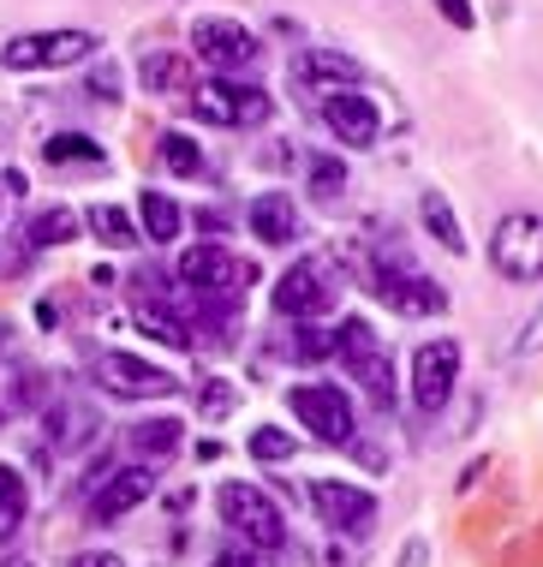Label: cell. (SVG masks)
I'll list each match as a JSON object with an SVG mask.
<instances>
[{
    "mask_svg": "<svg viewBox=\"0 0 543 567\" xmlns=\"http://www.w3.org/2000/svg\"><path fill=\"white\" fill-rule=\"evenodd\" d=\"M377 299L388 305V311H407V317H437L448 311V293L437 281H424L418 269L407 264H382L377 269Z\"/></svg>",
    "mask_w": 543,
    "mask_h": 567,
    "instance_id": "7c38bea8",
    "label": "cell"
},
{
    "mask_svg": "<svg viewBox=\"0 0 543 567\" xmlns=\"http://www.w3.org/2000/svg\"><path fill=\"white\" fill-rule=\"evenodd\" d=\"M215 508L233 532H239L252 549H287V514L275 508L269 496H263L257 484H222V496H215Z\"/></svg>",
    "mask_w": 543,
    "mask_h": 567,
    "instance_id": "5b68a950",
    "label": "cell"
},
{
    "mask_svg": "<svg viewBox=\"0 0 543 567\" xmlns=\"http://www.w3.org/2000/svg\"><path fill=\"white\" fill-rule=\"evenodd\" d=\"M310 508H317L322 526H335V532H370V519H377V496L359 489V484L317 478V484H310Z\"/></svg>",
    "mask_w": 543,
    "mask_h": 567,
    "instance_id": "4fadbf2b",
    "label": "cell"
},
{
    "mask_svg": "<svg viewBox=\"0 0 543 567\" xmlns=\"http://www.w3.org/2000/svg\"><path fill=\"white\" fill-rule=\"evenodd\" d=\"M66 239H78V216H72L66 204L42 209V216L30 221V245H66Z\"/></svg>",
    "mask_w": 543,
    "mask_h": 567,
    "instance_id": "4316f807",
    "label": "cell"
},
{
    "mask_svg": "<svg viewBox=\"0 0 543 567\" xmlns=\"http://www.w3.org/2000/svg\"><path fill=\"white\" fill-rule=\"evenodd\" d=\"M102 42L90 30H30V37H12L0 49V66L7 72H54V66H78L90 60Z\"/></svg>",
    "mask_w": 543,
    "mask_h": 567,
    "instance_id": "277c9868",
    "label": "cell"
},
{
    "mask_svg": "<svg viewBox=\"0 0 543 567\" xmlns=\"http://www.w3.org/2000/svg\"><path fill=\"white\" fill-rule=\"evenodd\" d=\"M192 109H197V120H209V126H263L275 102L263 84L209 79V84H192Z\"/></svg>",
    "mask_w": 543,
    "mask_h": 567,
    "instance_id": "8992f818",
    "label": "cell"
},
{
    "mask_svg": "<svg viewBox=\"0 0 543 567\" xmlns=\"http://www.w3.org/2000/svg\"><path fill=\"white\" fill-rule=\"evenodd\" d=\"M96 382L120 401H155V394H174L180 382L150 359H132V352H102L96 359Z\"/></svg>",
    "mask_w": 543,
    "mask_h": 567,
    "instance_id": "9c48e42d",
    "label": "cell"
},
{
    "mask_svg": "<svg viewBox=\"0 0 543 567\" xmlns=\"http://www.w3.org/2000/svg\"><path fill=\"white\" fill-rule=\"evenodd\" d=\"M287 406H293V419H299L317 442H329V449L359 436V412L340 394V382H299V389H287Z\"/></svg>",
    "mask_w": 543,
    "mask_h": 567,
    "instance_id": "7a4b0ae2",
    "label": "cell"
},
{
    "mask_svg": "<svg viewBox=\"0 0 543 567\" xmlns=\"http://www.w3.org/2000/svg\"><path fill=\"white\" fill-rule=\"evenodd\" d=\"M335 293H329V269L317 264V257H299L281 281H275V311L281 317H317L329 311Z\"/></svg>",
    "mask_w": 543,
    "mask_h": 567,
    "instance_id": "5bb4252c",
    "label": "cell"
},
{
    "mask_svg": "<svg viewBox=\"0 0 543 567\" xmlns=\"http://www.w3.org/2000/svg\"><path fill=\"white\" fill-rule=\"evenodd\" d=\"M209 567H252V556H245V549H222V556H215Z\"/></svg>",
    "mask_w": 543,
    "mask_h": 567,
    "instance_id": "f35d334b",
    "label": "cell"
},
{
    "mask_svg": "<svg viewBox=\"0 0 543 567\" xmlns=\"http://www.w3.org/2000/svg\"><path fill=\"white\" fill-rule=\"evenodd\" d=\"M233 401H239V394H233V382H222V377H209L204 389H197V412H204V419H227Z\"/></svg>",
    "mask_w": 543,
    "mask_h": 567,
    "instance_id": "f546056e",
    "label": "cell"
},
{
    "mask_svg": "<svg viewBox=\"0 0 543 567\" xmlns=\"http://www.w3.org/2000/svg\"><path fill=\"white\" fill-rule=\"evenodd\" d=\"M137 323H144V329H150V334H155V341H162V347H185V341H192V329H185L174 311H162V305H155V299L144 305V311H137Z\"/></svg>",
    "mask_w": 543,
    "mask_h": 567,
    "instance_id": "83f0119b",
    "label": "cell"
},
{
    "mask_svg": "<svg viewBox=\"0 0 543 567\" xmlns=\"http://www.w3.org/2000/svg\"><path fill=\"white\" fill-rule=\"evenodd\" d=\"M150 489H155V478H150V466H126V472H114L102 489H96V502H90V519L96 526H114V519H126L137 502H150Z\"/></svg>",
    "mask_w": 543,
    "mask_h": 567,
    "instance_id": "2e32d148",
    "label": "cell"
},
{
    "mask_svg": "<svg viewBox=\"0 0 543 567\" xmlns=\"http://www.w3.org/2000/svg\"><path fill=\"white\" fill-rule=\"evenodd\" d=\"M42 419H49V442H54L60 454H78L90 436L102 431V412L90 406V401H78V394H66V401H49V412H42Z\"/></svg>",
    "mask_w": 543,
    "mask_h": 567,
    "instance_id": "e0dca14e",
    "label": "cell"
},
{
    "mask_svg": "<svg viewBox=\"0 0 543 567\" xmlns=\"http://www.w3.org/2000/svg\"><path fill=\"white\" fill-rule=\"evenodd\" d=\"M137 79H144V90H150V96H192L197 72H192V54L155 49V54H144V66H137Z\"/></svg>",
    "mask_w": 543,
    "mask_h": 567,
    "instance_id": "d6986e66",
    "label": "cell"
},
{
    "mask_svg": "<svg viewBox=\"0 0 543 567\" xmlns=\"http://www.w3.org/2000/svg\"><path fill=\"white\" fill-rule=\"evenodd\" d=\"M418 216H424V227H430V234H437L442 239V251H465V234H460V216H454V204H448V197L442 192H424V197H418Z\"/></svg>",
    "mask_w": 543,
    "mask_h": 567,
    "instance_id": "7402d4cb",
    "label": "cell"
},
{
    "mask_svg": "<svg viewBox=\"0 0 543 567\" xmlns=\"http://www.w3.org/2000/svg\"><path fill=\"white\" fill-rule=\"evenodd\" d=\"M490 264L508 275V281L532 287L543 281V216H532V209H514V216L495 221L490 234Z\"/></svg>",
    "mask_w": 543,
    "mask_h": 567,
    "instance_id": "3957f363",
    "label": "cell"
},
{
    "mask_svg": "<svg viewBox=\"0 0 543 567\" xmlns=\"http://www.w3.org/2000/svg\"><path fill=\"white\" fill-rule=\"evenodd\" d=\"M137 216H144V234H150V245H167V239L180 234V204H174L167 192H144Z\"/></svg>",
    "mask_w": 543,
    "mask_h": 567,
    "instance_id": "cb8c5ba5",
    "label": "cell"
},
{
    "mask_svg": "<svg viewBox=\"0 0 543 567\" xmlns=\"http://www.w3.org/2000/svg\"><path fill=\"white\" fill-rule=\"evenodd\" d=\"M454 377H460V347L454 341H424L412 359V401L424 412H442L448 394H454Z\"/></svg>",
    "mask_w": 543,
    "mask_h": 567,
    "instance_id": "8fae6325",
    "label": "cell"
},
{
    "mask_svg": "<svg viewBox=\"0 0 543 567\" xmlns=\"http://www.w3.org/2000/svg\"><path fill=\"white\" fill-rule=\"evenodd\" d=\"M293 84L305 90V96H335V90H352L359 84V60H347L340 49H299L293 54Z\"/></svg>",
    "mask_w": 543,
    "mask_h": 567,
    "instance_id": "9a60e30c",
    "label": "cell"
},
{
    "mask_svg": "<svg viewBox=\"0 0 543 567\" xmlns=\"http://www.w3.org/2000/svg\"><path fill=\"white\" fill-rule=\"evenodd\" d=\"M192 49H197V60H209L215 72H245V66H257V54H263L257 37L239 19H197Z\"/></svg>",
    "mask_w": 543,
    "mask_h": 567,
    "instance_id": "ba28073f",
    "label": "cell"
},
{
    "mask_svg": "<svg viewBox=\"0 0 543 567\" xmlns=\"http://www.w3.org/2000/svg\"><path fill=\"white\" fill-rule=\"evenodd\" d=\"M90 96H96V102H114V96H120V66H107V60H102V66L90 72Z\"/></svg>",
    "mask_w": 543,
    "mask_h": 567,
    "instance_id": "e575fe53",
    "label": "cell"
},
{
    "mask_svg": "<svg viewBox=\"0 0 543 567\" xmlns=\"http://www.w3.org/2000/svg\"><path fill=\"white\" fill-rule=\"evenodd\" d=\"M42 394H49V389H42V371H30V364H24V371L19 377H12V394H7V406H42Z\"/></svg>",
    "mask_w": 543,
    "mask_h": 567,
    "instance_id": "1f68e13d",
    "label": "cell"
},
{
    "mask_svg": "<svg viewBox=\"0 0 543 567\" xmlns=\"http://www.w3.org/2000/svg\"><path fill=\"white\" fill-rule=\"evenodd\" d=\"M317 109H322V126H329L347 150H370V144L382 137V114H377V102L359 96V90H335V96H322Z\"/></svg>",
    "mask_w": 543,
    "mask_h": 567,
    "instance_id": "30bf717a",
    "label": "cell"
},
{
    "mask_svg": "<svg viewBox=\"0 0 543 567\" xmlns=\"http://www.w3.org/2000/svg\"><path fill=\"white\" fill-rule=\"evenodd\" d=\"M180 281L192 287L197 299H209V305H227V299L239 293L245 281H252V269H245L233 251H222V245H192V251L180 257Z\"/></svg>",
    "mask_w": 543,
    "mask_h": 567,
    "instance_id": "52a82bcc",
    "label": "cell"
},
{
    "mask_svg": "<svg viewBox=\"0 0 543 567\" xmlns=\"http://www.w3.org/2000/svg\"><path fill=\"white\" fill-rule=\"evenodd\" d=\"M24 514H30V489L19 478V466H0V544L19 538Z\"/></svg>",
    "mask_w": 543,
    "mask_h": 567,
    "instance_id": "603a6c76",
    "label": "cell"
},
{
    "mask_svg": "<svg viewBox=\"0 0 543 567\" xmlns=\"http://www.w3.org/2000/svg\"><path fill=\"white\" fill-rule=\"evenodd\" d=\"M424 561H430V544L424 538H412L407 549H400V567H424Z\"/></svg>",
    "mask_w": 543,
    "mask_h": 567,
    "instance_id": "8d00e7d4",
    "label": "cell"
},
{
    "mask_svg": "<svg viewBox=\"0 0 543 567\" xmlns=\"http://www.w3.org/2000/svg\"><path fill=\"white\" fill-rule=\"evenodd\" d=\"M180 431H185L180 419H144V424H132L126 442H132V454H144L150 466H155V460H167V454L180 449Z\"/></svg>",
    "mask_w": 543,
    "mask_h": 567,
    "instance_id": "44dd1931",
    "label": "cell"
},
{
    "mask_svg": "<svg viewBox=\"0 0 543 567\" xmlns=\"http://www.w3.org/2000/svg\"><path fill=\"white\" fill-rule=\"evenodd\" d=\"M508 352H514V359H532V352H543V305L520 323V334H514V347H508Z\"/></svg>",
    "mask_w": 543,
    "mask_h": 567,
    "instance_id": "d6a6232c",
    "label": "cell"
},
{
    "mask_svg": "<svg viewBox=\"0 0 543 567\" xmlns=\"http://www.w3.org/2000/svg\"><path fill=\"white\" fill-rule=\"evenodd\" d=\"M437 12H442V19L454 24V30H472V24H478V12L465 7V0H437Z\"/></svg>",
    "mask_w": 543,
    "mask_h": 567,
    "instance_id": "d590c367",
    "label": "cell"
},
{
    "mask_svg": "<svg viewBox=\"0 0 543 567\" xmlns=\"http://www.w3.org/2000/svg\"><path fill=\"white\" fill-rule=\"evenodd\" d=\"M42 162L49 167H102V144L84 132H54L49 144H42Z\"/></svg>",
    "mask_w": 543,
    "mask_h": 567,
    "instance_id": "ffe728a7",
    "label": "cell"
},
{
    "mask_svg": "<svg viewBox=\"0 0 543 567\" xmlns=\"http://www.w3.org/2000/svg\"><path fill=\"white\" fill-rule=\"evenodd\" d=\"M252 454L257 460H293V436L275 431V424H263V431H252Z\"/></svg>",
    "mask_w": 543,
    "mask_h": 567,
    "instance_id": "4dcf8cb0",
    "label": "cell"
},
{
    "mask_svg": "<svg viewBox=\"0 0 543 567\" xmlns=\"http://www.w3.org/2000/svg\"><path fill=\"white\" fill-rule=\"evenodd\" d=\"M340 192H347V167L335 156H317L310 162V197H317V204H335Z\"/></svg>",
    "mask_w": 543,
    "mask_h": 567,
    "instance_id": "f1b7e54d",
    "label": "cell"
},
{
    "mask_svg": "<svg viewBox=\"0 0 543 567\" xmlns=\"http://www.w3.org/2000/svg\"><path fill=\"white\" fill-rule=\"evenodd\" d=\"M245 221H252V234H257L263 245H293V239H299V209H293L287 192H263V197H252Z\"/></svg>",
    "mask_w": 543,
    "mask_h": 567,
    "instance_id": "ac0fdd59",
    "label": "cell"
},
{
    "mask_svg": "<svg viewBox=\"0 0 543 567\" xmlns=\"http://www.w3.org/2000/svg\"><path fill=\"white\" fill-rule=\"evenodd\" d=\"M293 352H299V359H322V352H335V334L329 329H299Z\"/></svg>",
    "mask_w": 543,
    "mask_h": 567,
    "instance_id": "836d02e7",
    "label": "cell"
},
{
    "mask_svg": "<svg viewBox=\"0 0 543 567\" xmlns=\"http://www.w3.org/2000/svg\"><path fill=\"white\" fill-rule=\"evenodd\" d=\"M335 352L340 364H347V377L359 382L377 406H395V359H388L382 334L365 323V317H347V323L335 329Z\"/></svg>",
    "mask_w": 543,
    "mask_h": 567,
    "instance_id": "6da1fadb",
    "label": "cell"
},
{
    "mask_svg": "<svg viewBox=\"0 0 543 567\" xmlns=\"http://www.w3.org/2000/svg\"><path fill=\"white\" fill-rule=\"evenodd\" d=\"M84 221H90V234H96L102 245H114V251H126V245H137V227H132V216H126L120 204H96Z\"/></svg>",
    "mask_w": 543,
    "mask_h": 567,
    "instance_id": "d4e9b609",
    "label": "cell"
},
{
    "mask_svg": "<svg viewBox=\"0 0 543 567\" xmlns=\"http://www.w3.org/2000/svg\"><path fill=\"white\" fill-rule=\"evenodd\" d=\"M72 567H120V556H102V549H84V556H72Z\"/></svg>",
    "mask_w": 543,
    "mask_h": 567,
    "instance_id": "74e56055",
    "label": "cell"
},
{
    "mask_svg": "<svg viewBox=\"0 0 543 567\" xmlns=\"http://www.w3.org/2000/svg\"><path fill=\"white\" fill-rule=\"evenodd\" d=\"M162 162H167V174H180V179L204 174V150H197V137H185V132H167L162 137Z\"/></svg>",
    "mask_w": 543,
    "mask_h": 567,
    "instance_id": "484cf974",
    "label": "cell"
}]
</instances>
